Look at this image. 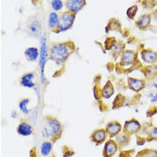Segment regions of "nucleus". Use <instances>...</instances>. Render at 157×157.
<instances>
[{"label": "nucleus", "mask_w": 157, "mask_h": 157, "mask_svg": "<svg viewBox=\"0 0 157 157\" xmlns=\"http://www.w3.org/2000/svg\"><path fill=\"white\" fill-rule=\"evenodd\" d=\"M147 142L151 141H157V127H152L147 129Z\"/></svg>", "instance_id": "b1692460"}, {"label": "nucleus", "mask_w": 157, "mask_h": 157, "mask_svg": "<svg viewBox=\"0 0 157 157\" xmlns=\"http://www.w3.org/2000/svg\"><path fill=\"white\" fill-rule=\"evenodd\" d=\"M137 11H138V6H137V5H133L127 9V12H126V14H127V17L130 20H134L136 14H137Z\"/></svg>", "instance_id": "a878e982"}, {"label": "nucleus", "mask_w": 157, "mask_h": 157, "mask_svg": "<svg viewBox=\"0 0 157 157\" xmlns=\"http://www.w3.org/2000/svg\"><path fill=\"white\" fill-rule=\"evenodd\" d=\"M40 55H39V64L40 68V79L43 84L46 83L47 78L45 76V68L47 64V60L49 59V49L47 46V39L46 36H43L40 38Z\"/></svg>", "instance_id": "7ed1b4c3"}, {"label": "nucleus", "mask_w": 157, "mask_h": 157, "mask_svg": "<svg viewBox=\"0 0 157 157\" xmlns=\"http://www.w3.org/2000/svg\"><path fill=\"white\" fill-rule=\"evenodd\" d=\"M151 22H152V14L145 13L135 21V26L140 30H146L150 27Z\"/></svg>", "instance_id": "dca6fc26"}, {"label": "nucleus", "mask_w": 157, "mask_h": 157, "mask_svg": "<svg viewBox=\"0 0 157 157\" xmlns=\"http://www.w3.org/2000/svg\"><path fill=\"white\" fill-rule=\"evenodd\" d=\"M10 116L13 119H17L18 116V113L16 110H13L10 113Z\"/></svg>", "instance_id": "473e14b6"}, {"label": "nucleus", "mask_w": 157, "mask_h": 157, "mask_svg": "<svg viewBox=\"0 0 157 157\" xmlns=\"http://www.w3.org/2000/svg\"><path fill=\"white\" fill-rule=\"evenodd\" d=\"M59 18H60V15L55 11H53L49 14L48 21H47L48 22V26L53 32L56 30L57 25H58Z\"/></svg>", "instance_id": "412c9836"}, {"label": "nucleus", "mask_w": 157, "mask_h": 157, "mask_svg": "<svg viewBox=\"0 0 157 157\" xmlns=\"http://www.w3.org/2000/svg\"><path fill=\"white\" fill-rule=\"evenodd\" d=\"M141 128H142V126H141V123L134 118H132L124 123V125L123 127V131L128 135L131 136L138 134L141 130Z\"/></svg>", "instance_id": "0eeeda50"}, {"label": "nucleus", "mask_w": 157, "mask_h": 157, "mask_svg": "<svg viewBox=\"0 0 157 157\" xmlns=\"http://www.w3.org/2000/svg\"><path fill=\"white\" fill-rule=\"evenodd\" d=\"M119 148H120L118 146L116 141L110 138V139H109L105 142L103 151H102L103 157L114 156L116 154V152H118Z\"/></svg>", "instance_id": "6e6552de"}, {"label": "nucleus", "mask_w": 157, "mask_h": 157, "mask_svg": "<svg viewBox=\"0 0 157 157\" xmlns=\"http://www.w3.org/2000/svg\"><path fill=\"white\" fill-rule=\"evenodd\" d=\"M157 114V107L156 106H153V107L150 108L148 111H147L146 113V116L147 117L151 118L152 116H154L155 115Z\"/></svg>", "instance_id": "7c9ffc66"}, {"label": "nucleus", "mask_w": 157, "mask_h": 157, "mask_svg": "<svg viewBox=\"0 0 157 157\" xmlns=\"http://www.w3.org/2000/svg\"><path fill=\"white\" fill-rule=\"evenodd\" d=\"M127 83H128L129 89L134 91L136 93H139L140 91L145 89V85H146L144 79L132 78V77H128Z\"/></svg>", "instance_id": "ddd939ff"}, {"label": "nucleus", "mask_w": 157, "mask_h": 157, "mask_svg": "<svg viewBox=\"0 0 157 157\" xmlns=\"http://www.w3.org/2000/svg\"><path fill=\"white\" fill-rule=\"evenodd\" d=\"M50 5H51V7L54 10V11L58 12L62 10L63 6H64V2H62V0H51Z\"/></svg>", "instance_id": "bb28decb"}, {"label": "nucleus", "mask_w": 157, "mask_h": 157, "mask_svg": "<svg viewBox=\"0 0 157 157\" xmlns=\"http://www.w3.org/2000/svg\"><path fill=\"white\" fill-rule=\"evenodd\" d=\"M141 59L147 64H154L157 62V52L151 49H142L140 52Z\"/></svg>", "instance_id": "9d476101"}, {"label": "nucleus", "mask_w": 157, "mask_h": 157, "mask_svg": "<svg viewBox=\"0 0 157 157\" xmlns=\"http://www.w3.org/2000/svg\"><path fill=\"white\" fill-rule=\"evenodd\" d=\"M86 0H66L65 7L67 10L76 14L86 6Z\"/></svg>", "instance_id": "9b49d317"}, {"label": "nucleus", "mask_w": 157, "mask_h": 157, "mask_svg": "<svg viewBox=\"0 0 157 157\" xmlns=\"http://www.w3.org/2000/svg\"><path fill=\"white\" fill-rule=\"evenodd\" d=\"M114 91L115 90L113 86V83L110 81H108L101 90V97H103L105 99H109L113 96Z\"/></svg>", "instance_id": "4be33fe9"}, {"label": "nucleus", "mask_w": 157, "mask_h": 157, "mask_svg": "<svg viewBox=\"0 0 157 157\" xmlns=\"http://www.w3.org/2000/svg\"><path fill=\"white\" fill-rule=\"evenodd\" d=\"M75 15L76 14L68 10L61 13L60 14V18H59L58 25L54 32L61 33V32H66V31L71 29L75 22Z\"/></svg>", "instance_id": "20e7f679"}, {"label": "nucleus", "mask_w": 157, "mask_h": 157, "mask_svg": "<svg viewBox=\"0 0 157 157\" xmlns=\"http://www.w3.org/2000/svg\"><path fill=\"white\" fill-rule=\"evenodd\" d=\"M26 29L30 36L36 38H41L42 23L36 16H32L28 20Z\"/></svg>", "instance_id": "39448f33"}, {"label": "nucleus", "mask_w": 157, "mask_h": 157, "mask_svg": "<svg viewBox=\"0 0 157 157\" xmlns=\"http://www.w3.org/2000/svg\"><path fill=\"white\" fill-rule=\"evenodd\" d=\"M105 129L109 138L113 139V137H116L118 134H120L122 132L123 127H122L121 123L118 121H111L107 123Z\"/></svg>", "instance_id": "f8f14e48"}, {"label": "nucleus", "mask_w": 157, "mask_h": 157, "mask_svg": "<svg viewBox=\"0 0 157 157\" xmlns=\"http://www.w3.org/2000/svg\"><path fill=\"white\" fill-rule=\"evenodd\" d=\"M25 56L27 59L28 61L30 62H35L39 59V55H40V51L37 47H31L27 48L25 50Z\"/></svg>", "instance_id": "f3484780"}, {"label": "nucleus", "mask_w": 157, "mask_h": 157, "mask_svg": "<svg viewBox=\"0 0 157 157\" xmlns=\"http://www.w3.org/2000/svg\"><path fill=\"white\" fill-rule=\"evenodd\" d=\"M53 146H54V142H52L50 140L43 141L40 145V153H41V155L44 157L49 156L53 151Z\"/></svg>", "instance_id": "aec40b11"}, {"label": "nucleus", "mask_w": 157, "mask_h": 157, "mask_svg": "<svg viewBox=\"0 0 157 157\" xmlns=\"http://www.w3.org/2000/svg\"><path fill=\"white\" fill-rule=\"evenodd\" d=\"M75 50V47L72 42L54 43L49 49V60L57 64H63Z\"/></svg>", "instance_id": "f257e3e1"}, {"label": "nucleus", "mask_w": 157, "mask_h": 157, "mask_svg": "<svg viewBox=\"0 0 157 157\" xmlns=\"http://www.w3.org/2000/svg\"><path fill=\"white\" fill-rule=\"evenodd\" d=\"M108 137L109 136H108L105 129H96L91 134L90 141L94 143L97 146H98V145H101V144H103L104 142H105Z\"/></svg>", "instance_id": "1a4fd4ad"}, {"label": "nucleus", "mask_w": 157, "mask_h": 157, "mask_svg": "<svg viewBox=\"0 0 157 157\" xmlns=\"http://www.w3.org/2000/svg\"><path fill=\"white\" fill-rule=\"evenodd\" d=\"M134 152H135V151H134V149L122 151V152H120L119 157H131L134 154Z\"/></svg>", "instance_id": "c756f323"}, {"label": "nucleus", "mask_w": 157, "mask_h": 157, "mask_svg": "<svg viewBox=\"0 0 157 157\" xmlns=\"http://www.w3.org/2000/svg\"><path fill=\"white\" fill-rule=\"evenodd\" d=\"M17 133L22 137H29L33 134V127L28 121H21L17 127Z\"/></svg>", "instance_id": "4468645a"}, {"label": "nucleus", "mask_w": 157, "mask_h": 157, "mask_svg": "<svg viewBox=\"0 0 157 157\" xmlns=\"http://www.w3.org/2000/svg\"><path fill=\"white\" fill-rule=\"evenodd\" d=\"M62 152H63V157H71L72 155H75V152L68 146L63 147Z\"/></svg>", "instance_id": "c85d7f7f"}, {"label": "nucleus", "mask_w": 157, "mask_h": 157, "mask_svg": "<svg viewBox=\"0 0 157 157\" xmlns=\"http://www.w3.org/2000/svg\"><path fill=\"white\" fill-rule=\"evenodd\" d=\"M30 99L29 98H24L22 100L20 101L19 104H18V107L23 114L29 115L31 113V110L28 108L29 104L30 103Z\"/></svg>", "instance_id": "5701e85b"}, {"label": "nucleus", "mask_w": 157, "mask_h": 157, "mask_svg": "<svg viewBox=\"0 0 157 157\" xmlns=\"http://www.w3.org/2000/svg\"><path fill=\"white\" fill-rule=\"evenodd\" d=\"M62 125L56 118L53 116H46L43 119L42 135L44 138L50 140L52 142H56L61 138L62 134Z\"/></svg>", "instance_id": "f03ea898"}, {"label": "nucleus", "mask_w": 157, "mask_h": 157, "mask_svg": "<svg viewBox=\"0 0 157 157\" xmlns=\"http://www.w3.org/2000/svg\"><path fill=\"white\" fill-rule=\"evenodd\" d=\"M142 71L145 78L148 79H153L157 76V64H148V66L143 67Z\"/></svg>", "instance_id": "a211bd4d"}, {"label": "nucleus", "mask_w": 157, "mask_h": 157, "mask_svg": "<svg viewBox=\"0 0 157 157\" xmlns=\"http://www.w3.org/2000/svg\"><path fill=\"white\" fill-rule=\"evenodd\" d=\"M137 61V54L135 51L131 50H126L120 55V66L123 68L133 67Z\"/></svg>", "instance_id": "423d86ee"}, {"label": "nucleus", "mask_w": 157, "mask_h": 157, "mask_svg": "<svg viewBox=\"0 0 157 157\" xmlns=\"http://www.w3.org/2000/svg\"><path fill=\"white\" fill-rule=\"evenodd\" d=\"M35 78H36V75L34 72H27L21 77L20 84L23 87L35 88L36 87V83L34 82Z\"/></svg>", "instance_id": "2eb2a0df"}, {"label": "nucleus", "mask_w": 157, "mask_h": 157, "mask_svg": "<svg viewBox=\"0 0 157 157\" xmlns=\"http://www.w3.org/2000/svg\"><path fill=\"white\" fill-rule=\"evenodd\" d=\"M141 4L145 9L152 10L157 5V1L156 0H142Z\"/></svg>", "instance_id": "cd10ccee"}, {"label": "nucleus", "mask_w": 157, "mask_h": 157, "mask_svg": "<svg viewBox=\"0 0 157 157\" xmlns=\"http://www.w3.org/2000/svg\"><path fill=\"white\" fill-rule=\"evenodd\" d=\"M136 157H157V150L145 149L138 152Z\"/></svg>", "instance_id": "393cba45"}, {"label": "nucleus", "mask_w": 157, "mask_h": 157, "mask_svg": "<svg viewBox=\"0 0 157 157\" xmlns=\"http://www.w3.org/2000/svg\"><path fill=\"white\" fill-rule=\"evenodd\" d=\"M153 15H154V16H155V18H157V9L154 10V11H153Z\"/></svg>", "instance_id": "c9c22d12"}, {"label": "nucleus", "mask_w": 157, "mask_h": 157, "mask_svg": "<svg viewBox=\"0 0 157 157\" xmlns=\"http://www.w3.org/2000/svg\"><path fill=\"white\" fill-rule=\"evenodd\" d=\"M150 101H151V103H152V104L155 103V102H157V93L154 94L153 98L150 99Z\"/></svg>", "instance_id": "72a5a7b5"}, {"label": "nucleus", "mask_w": 157, "mask_h": 157, "mask_svg": "<svg viewBox=\"0 0 157 157\" xmlns=\"http://www.w3.org/2000/svg\"><path fill=\"white\" fill-rule=\"evenodd\" d=\"M130 136L126 134L125 132H121L120 134H118L116 137V141L117 143L119 148H122L124 147L127 146L130 144Z\"/></svg>", "instance_id": "6ab92c4d"}, {"label": "nucleus", "mask_w": 157, "mask_h": 157, "mask_svg": "<svg viewBox=\"0 0 157 157\" xmlns=\"http://www.w3.org/2000/svg\"><path fill=\"white\" fill-rule=\"evenodd\" d=\"M29 157H36V148L35 147L30 150V156Z\"/></svg>", "instance_id": "2f4dec72"}, {"label": "nucleus", "mask_w": 157, "mask_h": 157, "mask_svg": "<svg viewBox=\"0 0 157 157\" xmlns=\"http://www.w3.org/2000/svg\"><path fill=\"white\" fill-rule=\"evenodd\" d=\"M152 86H153L154 88H155V89H157V82H155V83L152 84Z\"/></svg>", "instance_id": "e433bc0d"}, {"label": "nucleus", "mask_w": 157, "mask_h": 157, "mask_svg": "<svg viewBox=\"0 0 157 157\" xmlns=\"http://www.w3.org/2000/svg\"><path fill=\"white\" fill-rule=\"evenodd\" d=\"M154 94H153V93H150L149 94H148V95H147V97H148V98H149L150 99H151V98H153Z\"/></svg>", "instance_id": "f704fd0d"}]
</instances>
